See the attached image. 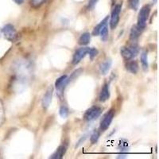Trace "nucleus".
Returning a JSON list of instances; mask_svg holds the SVG:
<instances>
[{"label":"nucleus","mask_w":159,"mask_h":159,"mask_svg":"<svg viewBox=\"0 0 159 159\" xmlns=\"http://www.w3.org/2000/svg\"><path fill=\"white\" fill-rule=\"evenodd\" d=\"M0 34L5 39L8 40L10 42H15L18 38L16 30H15V26L11 24L4 25L3 27L0 30Z\"/></svg>","instance_id":"nucleus-1"},{"label":"nucleus","mask_w":159,"mask_h":159,"mask_svg":"<svg viewBox=\"0 0 159 159\" xmlns=\"http://www.w3.org/2000/svg\"><path fill=\"white\" fill-rule=\"evenodd\" d=\"M150 10L151 9H150V5H145L143 6L141 10H140V11H139L137 25L140 29L143 30L146 27L147 20H148L149 16H150Z\"/></svg>","instance_id":"nucleus-2"},{"label":"nucleus","mask_w":159,"mask_h":159,"mask_svg":"<svg viewBox=\"0 0 159 159\" xmlns=\"http://www.w3.org/2000/svg\"><path fill=\"white\" fill-rule=\"evenodd\" d=\"M102 111H103L102 107H99V106H93L85 111L84 115V119L88 122L95 120L100 116V115L102 114Z\"/></svg>","instance_id":"nucleus-3"},{"label":"nucleus","mask_w":159,"mask_h":159,"mask_svg":"<svg viewBox=\"0 0 159 159\" xmlns=\"http://www.w3.org/2000/svg\"><path fill=\"white\" fill-rule=\"evenodd\" d=\"M138 52H139V48H138L137 45H131L130 47L123 46L120 49V53H121L122 57L127 61H129V60L134 57Z\"/></svg>","instance_id":"nucleus-4"},{"label":"nucleus","mask_w":159,"mask_h":159,"mask_svg":"<svg viewBox=\"0 0 159 159\" xmlns=\"http://www.w3.org/2000/svg\"><path fill=\"white\" fill-rule=\"evenodd\" d=\"M115 116V110L114 109H111L108 112H107L104 115L103 118L102 119L101 122H100V130L102 131H105L109 127H110L111 123L112 120L114 119Z\"/></svg>","instance_id":"nucleus-5"},{"label":"nucleus","mask_w":159,"mask_h":159,"mask_svg":"<svg viewBox=\"0 0 159 159\" xmlns=\"http://www.w3.org/2000/svg\"><path fill=\"white\" fill-rule=\"evenodd\" d=\"M121 10L122 5L117 4L114 7L113 11H112L110 19V26L112 30L115 29L118 25V24H119V15H120V13H121Z\"/></svg>","instance_id":"nucleus-6"},{"label":"nucleus","mask_w":159,"mask_h":159,"mask_svg":"<svg viewBox=\"0 0 159 159\" xmlns=\"http://www.w3.org/2000/svg\"><path fill=\"white\" fill-rule=\"evenodd\" d=\"M89 51V47H82L78 49L77 50L74 52L73 57H72V64H73V65H77V64L88 54Z\"/></svg>","instance_id":"nucleus-7"},{"label":"nucleus","mask_w":159,"mask_h":159,"mask_svg":"<svg viewBox=\"0 0 159 159\" xmlns=\"http://www.w3.org/2000/svg\"><path fill=\"white\" fill-rule=\"evenodd\" d=\"M52 92H53V89L52 87L49 88L45 94L44 95L43 99H42V107L44 109H47L50 105L51 101H52Z\"/></svg>","instance_id":"nucleus-8"},{"label":"nucleus","mask_w":159,"mask_h":159,"mask_svg":"<svg viewBox=\"0 0 159 159\" xmlns=\"http://www.w3.org/2000/svg\"><path fill=\"white\" fill-rule=\"evenodd\" d=\"M110 98V89H109L108 84H105L101 89L100 93L99 96V100L100 102L107 101Z\"/></svg>","instance_id":"nucleus-9"},{"label":"nucleus","mask_w":159,"mask_h":159,"mask_svg":"<svg viewBox=\"0 0 159 159\" xmlns=\"http://www.w3.org/2000/svg\"><path fill=\"white\" fill-rule=\"evenodd\" d=\"M69 81V79H68V76L66 75L61 76L58 79H57L56 82H55V87L58 90H62L64 89L65 85L67 84Z\"/></svg>","instance_id":"nucleus-10"},{"label":"nucleus","mask_w":159,"mask_h":159,"mask_svg":"<svg viewBox=\"0 0 159 159\" xmlns=\"http://www.w3.org/2000/svg\"><path fill=\"white\" fill-rule=\"evenodd\" d=\"M66 150H67V146L65 144L61 145L58 147V149L57 150V151L55 152L54 154H52L50 157V158L52 159H61L63 157V156L65 155V152H66Z\"/></svg>","instance_id":"nucleus-11"},{"label":"nucleus","mask_w":159,"mask_h":159,"mask_svg":"<svg viewBox=\"0 0 159 159\" xmlns=\"http://www.w3.org/2000/svg\"><path fill=\"white\" fill-rule=\"evenodd\" d=\"M111 60L107 59L103 63H102L99 66V72L101 75H106L110 70L111 67Z\"/></svg>","instance_id":"nucleus-12"},{"label":"nucleus","mask_w":159,"mask_h":159,"mask_svg":"<svg viewBox=\"0 0 159 159\" xmlns=\"http://www.w3.org/2000/svg\"><path fill=\"white\" fill-rule=\"evenodd\" d=\"M126 68H127V71H129L133 74H135L139 71V64L136 61H130L126 65Z\"/></svg>","instance_id":"nucleus-13"},{"label":"nucleus","mask_w":159,"mask_h":159,"mask_svg":"<svg viewBox=\"0 0 159 159\" xmlns=\"http://www.w3.org/2000/svg\"><path fill=\"white\" fill-rule=\"evenodd\" d=\"M108 17H106L104 19H103L100 22V23L98 24L96 26H95V28L93 29V31H92V34L94 35V36H97V35L99 34V32L103 29V27L105 25H107V22H108Z\"/></svg>","instance_id":"nucleus-14"},{"label":"nucleus","mask_w":159,"mask_h":159,"mask_svg":"<svg viewBox=\"0 0 159 159\" xmlns=\"http://www.w3.org/2000/svg\"><path fill=\"white\" fill-rule=\"evenodd\" d=\"M141 30L142 29H140L138 25H134V26H133L130 33V39L133 40V41L137 39V38L140 36V34H141Z\"/></svg>","instance_id":"nucleus-15"},{"label":"nucleus","mask_w":159,"mask_h":159,"mask_svg":"<svg viewBox=\"0 0 159 159\" xmlns=\"http://www.w3.org/2000/svg\"><path fill=\"white\" fill-rule=\"evenodd\" d=\"M90 34L89 33H84V34L80 35L79 40H78V42H79L80 45H86L90 42Z\"/></svg>","instance_id":"nucleus-16"},{"label":"nucleus","mask_w":159,"mask_h":159,"mask_svg":"<svg viewBox=\"0 0 159 159\" xmlns=\"http://www.w3.org/2000/svg\"><path fill=\"white\" fill-rule=\"evenodd\" d=\"M141 64L144 70L148 69V58H147V52H143L141 54Z\"/></svg>","instance_id":"nucleus-17"},{"label":"nucleus","mask_w":159,"mask_h":159,"mask_svg":"<svg viewBox=\"0 0 159 159\" xmlns=\"http://www.w3.org/2000/svg\"><path fill=\"white\" fill-rule=\"evenodd\" d=\"M99 34H100V36H101L102 39H103V41H106V40H107V38H108V27H107V25H105L103 27V29L100 30Z\"/></svg>","instance_id":"nucleus-18"},{"label":"nucleus","mask_w":159,"mask_h":159,"mask_svg":"<svg viewBox=\"0 0 159 159\" xmlns=\"http://www.w3.org/2000/svg\"><path fill=\"white\" fill-rule=\"evenodd\" d=\"M139 2H140V0H128L129 7L131 10L136 11L139 8Z\"/></svg>","instance_id":"nucleus-19"},{"label":"nucleus","mask_w":159,"mask_h":159,"mask_svg":"<svg viewBox=\"0 0 159 159\" xmlns=\"http://www.w3.org/2000/svg\"><path fill=\"white\" fill-rule=\"evenodd\" d=\"M59 114L62 118H67L68 116H69V109H68V107H65V106H61L59 110Z\"/></svg>","instance_id":"nucleus-20"},{"label":"nucleus","mask_w":159,"mask_h":159,"mask_svg":"<svg viewBox=\"0 0 159 159\" xmlns=\"http://www.w3.org/2000/svg\"><path fill=\"white\" fill-rule=\"evenodd\" d=\"M99 138V132L94 131L93 132V134H92V136H91V138H90L91 143H92V144H94V143H97Z\"/></svg>","instance_id":"nucleus-21"},{"label":"nucleus","mask_w":159,"mask_h":159,"mask_svg":"<svg viewBox=\"0 0 159 159\" xmlns=\"http://www.w3.org/2000/svg\"><path fill=\"white\" fill-rule=\"evenodd\" d=\"M89 54V57H90L91 60H93L94 57H96L98 54V50L95 48H92V49H89V52H88Z\"/></svg>","instance_id":"nucleus-22"},{"label":"nucleus","mask_w":159,"mask_h":159,"mask_svg":"<svg viewBox=\"0 0 159 159\" xmlns=\"http://www.w3.org/2000/svg\"><path fill=\"white\" fill-rule=\"evenodd\" d=\"M98 1H99V0H89V3H88L87 5V9L89 10V11L93 9V8L95 7V6H96V3L98 2Z\"/></svg>","instance_id":"nucleus-23"},{"label":"nucleus","mask_w":159,"mask_h":159,"mask_svg":"<svg viewBox=\"0 0 159 159\" xmlns=\"http://www.w3.org/2000/svg\"><path fill=\"white\" fill-rule=\"evenodd\" d=\"M47 0H31V3H32L34 7H39V6L43 4Z\"/></svg>","instance_id":"nucleus-24"},{"label":"nucleus","mask_w":159,"mask_h":159,"mask_svg":"<svg viewBox=\"0 0 159 159\" xmlns=\"http://www.w3.org/2000/svg\"><path fill=\"white\" fill-rule=\"evenodd\" d=\"M13 1H14L15 3L18 4V5H20V4H22L24 2V0H13Z\"/></svg>","instance_id":"nucleus-25"},{"label":"nucleus","mask_w":159,"mask_h":159,"mask_svg":"<svg viewBox=\"0 0 159 159\" xmlns=\"http://www.w3.org/2000/svg\"><path fill=\"white\" fill-rule=\"evenodd\" d=\"M153 2H157V0H153Z\"/></svg>","instance_id":"nucleus-26"}]
</instances>
